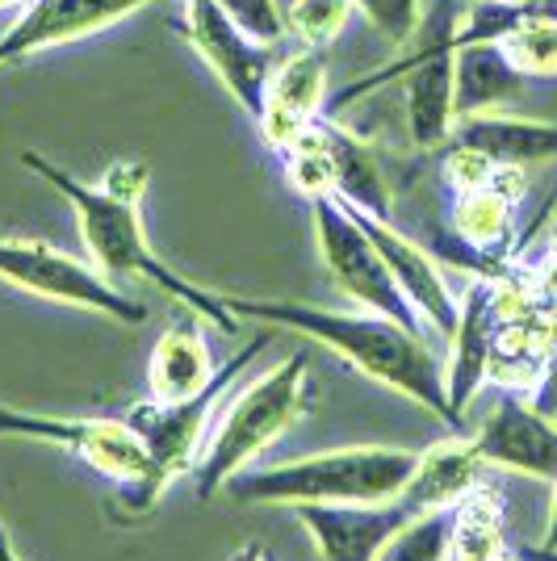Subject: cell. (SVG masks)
Instances as JSON below:
<instances>
[{
  "instance_id": "cell-1",
  "label": "cell",
  "mask_w": 557,
  "mask_h": 561,
  "mask_svg": "<svg viewBox=\"0 0 557 561\" xmlns=\"http://www.w3.org/2000/svg\"><path fill=\"white\" fill-rule=\"evenodd\" d=\"M231 314L243 319H260L273 328H289L331 348L340 360H349L356 374L382 381L386 390H398L411 398L416 407L432 411L436 420L453 423L448 411V390H444V365L436 352L428 348V335L402 328L386 314L373 310H327V306L310 302H277V298H235V294H218Z\"/></svg>"
},
{
  "instance_id": "cell-2",
  "label": "cell",
  "mask_w": 557,
  "mask_h": 561,
  "mask_svg": "<svg viewBox=\"0 0 557 561\" xmlns=\"http://www.w3.org/2000/svg\"><path fill=\"white\" fill-rule=\"evenodd\" d=\"M22 164L30 168L34 176H43V181L71 206L76 222H80V234H84V248H89V260H93L105 277L151 280V285H160L168 298H177L185 310H193L197 319H206V323H214L218 331L235 335L239 319L223 306V298L202 289L197 280H185L181 273H172V268L151 252L135 202L110 197L101 185H84L80 176H71V172H64L59 164H50L43 151H22Z\"/></svg>"
},
{
  "instance_id": "cell-3",
  "label": "cell",
  "mask_w": 557,
  "mask_h": 561,
  "mask_svg": "<svg viewBox=\"0 0 557 561\" xmlns=\"http://www.w3.org/2000/svg\"><path fill=\"white\" fill-rule=\"evenodd\" d=\"M457 0H432L423 4L416 38L395 55L390 64L373 76H361L344 84L336 96H327V110L340 114L356 96H370L386 84L402 80V101H407V135L416 151H441L453 139L457 126V105H453V68H457V22H462Z\"/></svg>"
},
{
  "instance_id": "cell-4",
  "label": "cell",
  "mask_w": 557,
  "mask_h": 561,
  "mask_svg": "<svg viewBox=\"0 0 557 561\" xmlns=\"http://www.w3.org/2000/svg\"><path fill=\"white\" fill-rule=\"evenodd\" d=\"M416 466V448L352 445L264 469H243L227 482V494L239 503H285V507L294 503H382V499H395L411 482Z\"/></svg>"
},
{
  "instance_id": "cell-5",
  "label": "cell",
  "mask_w": 557,
  "mask_h": 561,
  "mask_svg": "<svg viewBox=\"0 0 557 561\" xmlns=\"http://www.w3.org/2000/svg\"><path fill=\"white\" fill-rule=\"evenodd\" d=\"M306 369H310L306 348L289 352L264 377H255L231 407H223L218 432L209 436L206 453L193 461L197 499H214L218 491H227L235 473H243L264 448L303 420L306 402H310Z\"/></svg>"
},
{
  "instance_id": "cell-6",
  "label": "cell",
  "mask_w": 557,
  "mask_h": 561,
  "mask_svg": "<svg viewBox=\"0 0 557 561\" xmlns=\"http://www.w3.org/2000/svg\"><path fill=\"white\" fill-rule=\"evenodd\" d=\"M260 348H264V335L252 340L248 348L235 352L231 360L214 374V381H209L202 394L185 398V402H139V407L126 411V420H130V427L143 436L147 457H151L147 478H143L139 486H135V494H130V507H135V512H147V507L172 486V478L193 473V453H197V436L206 432L209 411L223 402V394L231 390V381H239V374L252 365V356Z\"/></svg>"
},
{
  "instance_id": "cell-7",
  "label": "cell",
  "mask_w": 557,
  "mask_h": 561,
  "mask_svg": "<svg viewBox=\"0 0 557 561\" xmlns=\"http://www.w3.org/2000/svg\"><path fill=\"white\" fill-rule=\"evenodd\" d=\"M0 280L47 302L96 310L126 328L147 323V306L117 289V280L105 277L93 260H76L43 239H0Z\"/></svg>"
},
{
  "instance_id": "cell-8",
  "label": "cell",
  "mask_w": 557,
  "mask_h": 561,
  "mask_svg": "<svg viewBox=\"0 0 557 561\" xmlns=\"http://www.w3.org/2000/svg\"><path fill=\"white\" fill-rule=\"evenodd\" d=\"M310 218H315V243H319L327 273L336 277V285L349 294L352 302L428 335L423 319L416 314V306L407 302V294L398 289L395 273L386 268L382 252L373 248L370 234L361 231V222L336 202V193L310 197Z\"/></svg>"
},
{
  "instance_id": "cell-9",
  "label": "cell",
  "mask_w": 557,
  "mask_h": 561,
  "mask_svg": "<svg viewBox=\"0 0 557 561\" xmlns=\"http://www.w3.org/2000/svg\"><path fill=\"white\" fill-rule=\"evenodd\" d=\"M0 436H25V440H38V445L64 448L71 457H80L84 466H93L96 473L126 482L130 491L147 478V445L143 436L130 427V420L122 415H38V411H18L9 402H0Z\"/></svg>"
},
{
  "instance_id": "cell-10",
  "label": "cell",
  "mask_w": 557,
  "mask_h": 561,
  "mask_svg": "<svg viewBox=\"0 0 557 561\" xmlns=\"http://www.w3.org/2000/svg\"><path fill=\"white\" fill-rule=\"evenodd\" d=\"M185 38L193 50L206 59V68L218 76V84L243 105V114H264V93H269V76L277 68L273 47L248 38L239 25L223 13L218 0H185Z\"/></svg>"
},
{
  "instance_id": "cell-11",
  "label": "cell",
  "mask_w": 557,
  "mask_h": 561,
  "mask_svg": "<svg viewBox=\"0 0 557 561\" xmlns=\"http://www.w3.org/2000/svg\"><path fill=\"white\" fill-rule=\"evenodd\" d=\"M294 515L323 561H373L407 519L423 512L411 494L398 491L382 503H294Z\"/></svg>"
},
{
  "instance_id": "cell-12",
  "label": "cell",
  "mask_w": 557,
  "mask_h": 561,
  "mask_svg": "<svg viewBox=\"0 0 557 561\" xmlns=\"http://www.w3.org/2000/svg\"><path fill=\"white\" fill-rule=\"evenodd\" d=\"M147 4L156 0H25L18 22L0 34V68H13L38 50L101 34Z\"/></svg>"
},
{
  "instance_id": "cell-13",
  "label": "cell",
  "mask_w": 557,
  "mask_h": 561,
  "mask_svg": "<svg viewBox=\"0 0 557 561\" xmlns=\"http://www.w3.org/2000/svg\"><path fill=\"white\" fill-rule=\"evenodd\" d=\"M340 202V197H336ZM344 206V202H340ZM344 210L361 222V231L373 239V248L382 252L386 260V268L395 273L398 289L407 294V302L416 306V314L423 319V328L428 335L436 331V335H453L457 328V314H462V298H453V289H448V280H444L441 264L428 256L423 248H419L411 234H402L395 227V218H373V214L356 210V206H344Z\"/></svg>"
},
{
  "instance_id": "cell-14",
  "label": "cell",
  "mask_w": 557,
  "mask_h": 561,
  "mask_svg": "<svg viewBox=\"0 0 557 561\" xmlns=\"http://www.w3.org/2000/svg\"><path fill=\"white\" fill-rule=\"evenodd\" d=\"M482 466H499L511 473H524L536 482H557V423L554 415H541L533 402L520 394H503L482 427L469 436Z\"/></svg>"
},
{
  "instance_id": "cell-15",
  "label": "cell",
  "mask_w": 557,
  "mask_h": 561,
  "mask_svg": "<svg viewBox=\"0 0 557 561\" xmlns=\"http://www.w3.org/2000/svg\"><path fill=\"white\" fill-rule=\"evenodd\" d=\"M327 105V50L303 47L289 59H277V68L269 76V93H264V114L255 117L264 147H273L285 156L298 135Z\"/></svg>"
},
{
  "instance_id": "cell-16",
  "label": "cell",
  "mask_w": 557,
  "mask_h": 561,
  "mask_svg": "<svg viewBox=\"0 0 557 561\" xmlns=\"http://www.w3.org/2000/svg\"><path fill=\"white\" fill-rule=\"evenodd\" d=\"M499 306H495V280H474L462 298V314L457 328L448 335V369H444V390H448V411L462 423V411L469 398L478 394V386L490 377V356H495V340H499Z\"/></svg>"
},
{
  "instance_id": "cell-17",
  "label": "cell",
  "mask_w": 557,
  "mask_h": 561,
  "mask_svg": "<svg viewBox=\"0 0 557 561\" xmlns=\"http://www.w3.org/2000/svg\"><path fill=\"white\" fill-rule=\"evenodd\" d=\"M310 126H315V135L327 151V164H331V193L344 206H356L373 218H395V188L386 181V168L373 156L370 142L356 139L352 130H344L327 114H319Z\"/></svg>"
},
{
  "instance_id": "cell-18",
  "label": "cell",
  "mask_w": 557,
  "mask_h": 561,
  "mask_svg": "<svg viewBox=\"0 0 557 561\" xmlns=\"http://www.w3.org/2000/svg\"><path fill=\"white\" fill-rule=\"evenodd\" d=\"M465 142L474 151L490 156L499 168H533L554 164L557 160V122H541V117H520L490 110V114L457 117L453 139Z\"/></svg>"
},
{
  "instance_id": "cell-19",
  "label": "cell",
  "mask_w": 557,
  "mask_h": 561,
  "mask_svg": "<svg viewBox=\"0 0 557 561\" xmlns=\"http://www.w3.org/2000/svg\"><path fill=\"white\" fill-rule=\"evenodd\" d=\"M189 314L163 331L156 352H151V360H147L151 402H185V398L202 394L214 381V374H218L214 360H209L206 340H202V328Z\"/></svg>"
},
{
  "instance_id": "cell-20",
  "label": "cell",
  "mask_w": 557,
  "mask_h": 561,
  "mask_svg": "<svg viewBox=\"0 0 557 561\" xmlns=\"http://www.w3.org/2000/svg\"><path fill=\"white\" fill-rule=\"evenodd\" d=\"M528 76L508 59L503 43H462L453 68V105L457 117L503 110L511 96L524 93Z\"/></svg>"
},
{
  "instance_id": "cell-21",
  "label": "cell",
  "mask_w": 557,
  "mask_h": 561,
  "mask_svg": "<svg viewBox=\"0 0 557 561\" xmlns=\"http://www.w3.org/2000/svg\"><path fill=\"white\" fill-rule=\"evenodd\" d=\"M482 457L474 440H444L419 453V466L411 482L402 491L416 499L419 512H441V507H457L465 494L482 482Z\"/></svg>"
},
{
  "instance_id": "cell-22",
  "label": "cell",
  "mask_w": 557,
  "mask_h": 561,
  "mask_svg": "<svg viewBox=\"0 0 557 561\" xmlns=\"http://www.w3.org/2000/svg\"><path fill=\"white\" fill-rule=\"evenodd\" d=\"M503 503L482 482L453 507V549L448 561H508Z\"/></svg>"
},
{
  "instance_id": "cell-23",
  "label": "cell",
  "mask_w": 557,
  "mask_h": 561,
  "mask_svg": "<svg viewBox=\"0 0 557 561\" xmlns=\"http://www.w3.org/2000/svg\"><path fill=\"white\" fill-rule=\"evenodd\" d=\"M515 206L503 188H474V193H457L453 197V231L469 252L478 256H499L511 243V227H515Z\"/></svg>"
},
{
  "instance_id": "cell-24",
  "label": "cell",
  "mask_w": 557,
  "mask_h": 561,
  "mask_svg": "<svg viewBox=\"0 0 557 561\" xmlns=\"http://www.w3.org/2000/svg\"><path fill=\"white\" fill-rule=\"evenodd\" d=\"M453 549V507L407 519L395 537L377 549L373 561H448Z\"/></svg>"
},
{
  "instance_id": "cell-25",
  "label": "cell",
  "mask_w": 557,
  "mask_h": 561,
  "mask_svg": "<svg viewBox=\"0 0 557 561\" xmlns=\"http://www.w3.org/2000/svg\"><path fill=\"white\" fill-rule=\"evenodd\" d=\"M503 50L528 80H549V76H557V22L541 18V13H528L503 38Z\"/></svg>"
},
{
  "instance_id": "cell-26",
  "label": "cell",
  "mask_w": 557,
  "mask_h": 561,
  "mask_svg": "<svg viewBox=\"0 0 557 561\" xmlns=\"http://www.w3.org/2000/svg\"><path fill=\"white\" fill-rule=\"evenodd\" d=\"M356 13V0H294L285 9V25L303 47H331L349 18Z\"/></svg>"
},
{
  "instance_id": "cell-27",
  "label": "cell",
  "mask_w": 557,
  "mask_h": 561,
  "mask_svg": "<svg viewBox=\"0 0 557 561\" xmlns=\"http://www.w3.org/2000/svg\"><path fill=\"white\" fill-rule=\"evenodd\" d=\"M524 18H528V9H515L508 0H474L457 22V47L462 43H503Z\"/></svg>"
},
{
  "instance_id": "cell-28",
  "label": "cell",
  "mask_w": 557,
  "mask_h": 561,
  "mask_svg": "<svg viewBox=\"0 0 557 561\" xmlns=\"http://www.w3.org/2000/svg\"><path fill=\"white\" fill-rule=\"evenodd\" d=\"M356 13H365V22L390 43L395 50H402L419 30L423 18V0H356Z\"/></svg>"
},
{
  "instance_id": "cell-29",
  "label": "cell",
  "mask_w": 557,
  "mask_h": 561,
  "mask_svg": "<svg viewBox=\"0 0 557 561\" xmlns=\"http://www.w3.org/2000/svg\"><path fill=\"white\" fill-rule=\"evenodd\" d=\"M218 4H223V13H227L248 38L264 43V47H273V43H281V38H289L285 9H281L277 0H218Z\"/></svg>"
},
{
  "instance_id": "cell-30",
  "label": "cell",
  "mask_w": 557,
  "mask_h": 561,
  "mask_svg": "<svg viewBox=\"0 0 557 561\" xmlns=\"http://www.w3.org/2000/svg\"><path fill=\"white\" fill-rule=\"evenodd\" d=\"M444 185L453 188V197L457 193H474V188H487L495 185V176H499V164L482 156V151H474V147H465V142H448L444 147Z\"/></svg>"
},
{
  "instance_id": "cell-31",
  "label": "cell",
  "mask_w": 557,
  "mask_h": 561,
  "mask_svg": "<svg viewBox=\"0 0 557 561\" xmlns=\"http://www.w3.org/2000/svg\"><path fill=\"white\" fill-rule=\"evenodd\" d=\"M147 185H151V168L143 164V160H117V164H110L105 176H101V188H105L110 197L135 202V206L143 202Z\"/></svg>"
},
{
  "instance_id": "cell-32",
  "label": "cell",
  "mask_w": 557,
  "mask_h": 561,
  "mask_svg": "<svg viewBox=\"0 0 557 561\" xmlns=\"http://www.w3.org/2000/svg\"><path fill=\"white\" fill-rule=\"evenodd\" d=\"M231 561H277V558H273V553H269L264 545H255V540H248V545H243V549H239V553H235Z\"/></svg>"
},
{
  "instance_id": "cell-33",
  "label": "cell",
  "mask_w": 557,
  "mask_h": 561,
  "mask_svg": "<svg viewBox=\"0 0 557 561\" xmlns=\"http://www.w3.org/2000/svg\"><path fill=\"white\" fill-rule=\"evenodd\" d=\"M0 561H25L22 553H18V545H13V537H9L4 519H0Z\"/></svg>"
},
{
  "instance_id": "cell-34",
  "label": "cell",
  "mask_w": 557,
  "mask_h": 561,
  "mask_svg": "<svg viewBox=\"0 0 557 561\" xmlns=\"http://www.w3.org/2000/svg\"><path fill=\"white\" fill-rule=\"evenodd\" d=\"M545 549H557V482H554V503H549V528H545Z\"/></svg>"
},
{
  "instance_id": "cell-35",
  "label": "cell",
  "mask_w": 557,
  "mask_h": 561,
  "mask_svg": "<svg viewBox=\"0 0 557 561\" xmlns=\"http://www.w3.org/2000/svg\"><path fill=\"white\" fill-rule=\"evenodd\" d=\"M528 13H541V18H554L557 22V0H536Z\"/></svg>"
},
{
  "instance_id": "cell-36",
  "label": "cell",
  "mask_w": 557,
  "mask_h": 561,
  "mask_svg": "<svg viewBox=\"0 0 557 561\" xmlns=\"http://www.w3.org/2000/svg\"><path fill=\"white\" fill-rule=\"evenodd\" d=\"M528 561H557V549H545V545H541V549H528Z\"/></svg>"
},
{
  "instance_id": "cell-37",
  "label": "cell",
  "mask_w": 557,
  "mask_h": 561,
  "mask_svg": "<svg viewBox=\"0 0 557 561\" xmlns=\"http://www.w3.org/2000/svg\"><path fill=\"white\" fill-rule=\"evenodd\" d=\"M508 4H515V9H533L536 0H508Z\"/></svg>"
},
{
  "instance_id": "cell-38",
  "label": "cell",
  "mask_w": 557,
  "mask_h": 561,
  "mask_svg": "<svg viewBox=\"0 0 557 561\" xmlns=\"http://www.w3.org/2000/svg\"><path fill=\"white\" fill-rule=\"evenodd\" d=\"M9 4H25V0H0V9H9Z\"/></svg>"
},
{
  "instance_id": "cell-39",
  "label": "cell",
  "mask_w": 557,
  "mask_h": 561,
  "mask_svg": "<svg viewBox=\"0 0 557 561\" xmlns=\"http://www.w3.org/2000/svg\"><path fill=\"white\" fill-rule=\"evenodd\" d=\"M554 248H557V214H554Z\"/></svg>"
},
{
  "instance_id": "cell-40",
  "label": "cell",
  "mask_w": 557,
  "mask_h": 561,
  "mask_svg": "<svg viewBox=\"0 0 557 561\" xmlns=\"http://www.w3.org/2000/svg\"><path fill=\"white\" fill-rule=\"evenodd\" d=\"M277 4H281V9H289V4H294V0H277Z\"/></svg>"
}]
</instances>
